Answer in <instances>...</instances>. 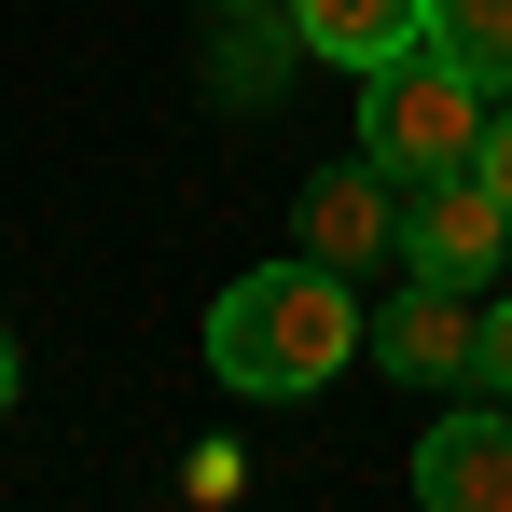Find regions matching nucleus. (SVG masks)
<instances>
[{"label":"nucleus","instance_id":"obj_10","mask_svg":"<svg viewBox=\"0 0 512 512\" xmlns=\"http://www.w3.org/2000/svg\"><path fill=\"white\" fill-rule=\"evenodd\" d=\"M485 402H512V291H485Z\"/></svg>","mask_w":512,"mask_h":512},{"label":"nucleus","instance_id":"obj_7","mask_svg":"<svg viewBox=\"0 0 512 512\" xmlns=\"http://www.w3.org/2000/svg\"><path fill=\"white\" fill-rule=\"evenodd\" d=\"M291 28H305V56H333V70H374V56L429 42V0H291Z\"/></svg>","mask_w":512,"mask_h":512},{"label":"nucleus","instance_id":"obj_4","mask_svg":"<svg viewBox=\"0 0 512 512\" xmlns=\"http://www.w3.org/2000/svg\"><path fill=\"white\" fill-rule=\"evenodd\" d=\"M374 374H402V388H429V402L485 388V305L443 291V277H402V291L374 305Z\"/></svg>","mask_w":512,"mask_h":512},{"label":"nucleus","instance_id":"obj_5","mask_svg":"<svg viewBox=\"0 0 512 512\" xmlns=\"http://www.w3.org/2000/svg\"><path fill=\"white\" fill-rule=\"evenodd\" d=\"M305 250L346 263V277H374V263L402 250V180L374 167V153H346V167L305 180Z\"/></svg>","mask_w":512,"mask_h":512},{"label":"nucleus","instance_id":"obj_9","mask_svg":"<svg viewBox=\"0 0 512 512\" xmlns=\"http://www.w3.org/2000/svg\"><path fill=\"white\" fill-rule=\"evenodd\" d=\"M429 28H443L485 84H512V0H429Z\"/></svg>","mask_w":512,"mask_h":512},{"label":"nucleus","instance_id":"obj_1","mask_svg":"<svg viewBox=\"0 0 512 512\" xmlns=\"http://www.w3.org/2000/svg\"><path fill=\"white\" fill-rule=\"evenodd\" d=\"M360 291H346V263H250L222 305H208V374L236 388V402H305V388H333L346 360H360Z\"/></svg>","mask_w":512,"mask_h":512},{"label":"nucleus","instance_id":"obj_6","mask_svg":"<svg viewBox=\"0 0 512 512\" xmlns=\"http://www.w3.org/2000/svg\"><path fill=\"white\" fill-rule=\"evenodd\" d=\"M416 499L429 512H512V402L429 429V443H416Z\"/></svg>","mask_w":512,"mask_h":512},{"label":"nucleus","instance_id":"obj_13","mask_svg":"<svg viewBox=\"0 0 512 512\" xmlns=\"http://www.w3.org/2000/svg\"><path fill=\"white\" fill-rule=\"evenodd\" d=\"M208 14H236V0H208Z\"/></svg>","mask_w":512,"mask_h":512},{"label":"nucleus","instance_id":"obj_8","mask_svg":"<svg viewBox=\"0 0 512 512\" xmlns=\"http://www.w3.org/2000/svg\"><path fill=\"white\" fill-rule=\"evenodd\" d=\"M291 42H305V28H291V0H277V14H263V0H236V14H222V42H208V84H222V111H250V97H277V70H291Z\"/></svg>","mask_w":512,"mask_h":512},{"label":"nucleus","instance_id":"obj_2","mask_svg":"<svg viewBox=\"0 0 512 512\" xmlns=\"http://www.w3.org/2000/svg\"><path fill=\"white\" fill-rule=\"evenodd\" d=\"M360 153L388 180H429V167H471L485 153V70L429 28V42H402V56H374L360 70Z\"/></svg>","mask_w":512,"mask_h":512},{"label":"nucleus","instance_id":"obj_12","mask_svg":"<svg viewBox=\"0 0 512 512\" xmlns=\"http://www.w3.org/2000/svg\"><path fill=\"white\" fill-rule=\"evenodd\" d=\"M0 416H14V333H0Z\"/></svg>","mask_w":512,"mask_h":512},{"label":"nucleus","instance_id":"obj_3","mask_svg":"<svg viewBox=\"0 0 512 512\" xmlns=\"http://www.w3.org/2000/svg\"><path fill=\"white\" fill-rule=\"evenodd\" d=\"M512 263V208L485 167H429L402 180V277H443V291H485Z\"/></svg>","mask_w":512,"mask_h":512},{"label":"nucleus","instance_id":"obj_11","mask_svg":"<svg viewBox=\"0 0 512 512\" xmlns=\"http://www.w3.org/2000/svg\"><path fill=\"white\" fill-rule=\"evenodd\" d=\"M471 167L499 180V208H512V97H499V111H485V153H471Z\"/></svg>","mask_w":512,"mask_h":512}]
</instances>
